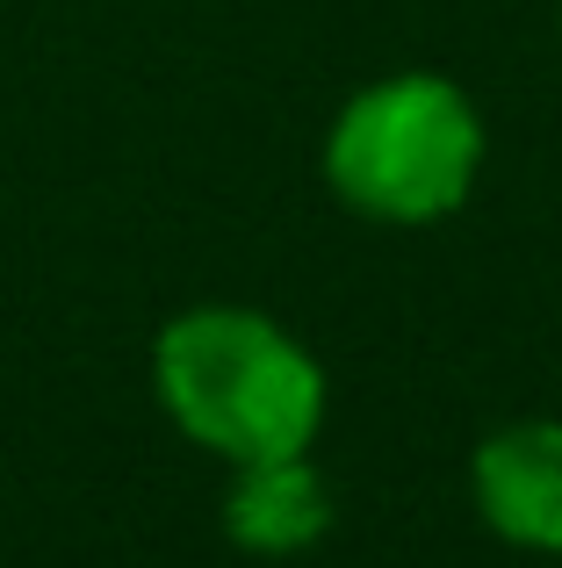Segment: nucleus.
<instances>
[{"instance_id": "nucleus-3", "label": "nucleus", "mask_w": 562, "mask_h": 568, "mask_svg": "<svg viewBox=\"0 0 562 568\" xmlns=\"http://www.w3.org/2000/svg\"><path fill=\"white\" fill-rule=\"evenodd\" d=\"M476 511L498 540L562 555V425L526 417L476 446Z\"/></svg>"}, {"instance_id": "nucleus-2", "label": "nucleus", "mask_w": 562, "mask_h": 568, "mask_svg": "<svg viewBox=\"0 0 562 568\" xmlns=\"http://www.w3.org/2000/svg\"><path fill=\"white\" fill-rule=\"evenodd\" d=\"M483 166V123L440 72H397L339 109L324 138V181L375 223H440L469 202Z\"/></svg>"}, {"instance_id": "nucleus-1", "label": "nucleus", "mask_w": 562, "mask_h": 568, "mask_svg": "<svg viewBox=\"0 0 562 568\" xmlns=\"http://www.w3.org/2000/svg\"><path fill=\"white\" fill-rule=\"evenodd\" d=\"M152 388L167 417L217 460L310 454L324 425V367L260 310H188L152 346Z\"/></svg>"}, {"instance_id": "nucleus-4", "label": "nucleus", "mask_w": 562, "mask_h": 568, "mask_svg": "<svg viewBox=\"0 0 562 568\" xmlns=\"http://www.w3.org/2000/svg\"><path fill=\"white\" fill-rule=\"evenodd\" d=\"M224 532L245 555H303L332 532V489L310 468V454L239 460V483L224 497Z\"/></svg>"}]
</instances>
